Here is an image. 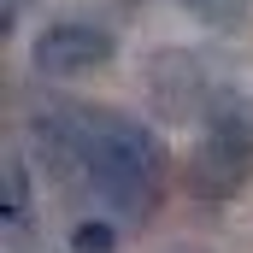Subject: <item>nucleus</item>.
Masks as SVG:
<instances>
[{
  "instance_id": "nucleus-1",
  "label": "nucleus",
  "mask_w": 253,
  "mask_h": 253,
  "mask_svg": "<svg viewBox=\"0 0 253 253\" xmlns=\"http://www.w3.org/2000/svg\"><path fill=\"white\" fill-rule=\"evenodd\" d=\"M153 124L106 100H42L24 112V147L77 212L153 224L177 183V159Z\"/></svg>"
},
{
  "instance_id": "nucleus-2",
  "label": "nucleus",
  "mask_w": 253,
  "mask_h": 253,
  "mask_svg": "<svg viewBox=\"0 0 253 253\" xmlns=\"http://www.w3.org/2000/svg\"><path fill=\"white\" fill-rule=\"evenodd\" d=\"M177 183L200 206H230L253 189V88H230L206 106L194 141L177 165Z\"/></svg>"
},
{
  "instance_id": "nucleus-3",
  "label": "nucleus",
  "mask_w": 253,
  "mask_h": 253,
  "mask_svg": "<svg viewBox=\"0 0 253 253\" xmlns=\"http://www.w3.org/2000/svg\"><path fill=\"white\" fill-rule=\"evenodd\" d=\"M118 59V30L106 18H83V12H59L30 36V71L42 83H77L94 77Z\"/></svg>"
},
{
  "instance_id": "nucleus-4",
  "label": "nucleus",
  "mask_w": 253,
  "mask_h": 253,
  "mask_svg": "<svg viewBox=\"0 0 253 253\" xmlns=\"http://www.w3.org/2000/svg\"><path fill=\"white\" fill-rule=\"evenodd\" d=\"M141 94H147V112L159 124H200L206 106L224 94V83L189 47H153L141 59Z\"/></svg>"
},
{
  "instance_id": "nucleus-5",
  "label": "nucleus",
  "mask_w": 253,
  "mask_h": 253,
  "mask_svg": "<svg viewBox=\"0 0 253 253\" xmlns=\"http://www.w3.org/2000/svg\"><path fill=\"white\" fill-rule=\"evenodd\" d=\"M36 230V159L30 147H6V200H0V236L6 248H24Z\"/></svg>"
},
{
  "instance_id": "nucleus-6",
  "label": "nucleus",
  "mask_w": 253,
  "mask_h": 253,
  "mask_svg": "<svg viewBox=\"0 0 253 253\" xmlns=\"http://www.w3.org/2000/svg\"><path fill=\"white\" fill-rule=\"evenodd\" d=\"M177 12H189L200 30H218V36H236L253 24V0H177Z\"/></svg>"
},
{
  "instance_id": "nucleus-7",
  "label": "nucleus",
  "mask_w": 253,
  "mask_h": 253,
  "mask_svg": "<svg viewBox=\"0 0 253 253\" xmlns=\"http://www.w3.org/2000/svg\"><path fill=\"white\" fill-rule=\"evenodd\" d=\"M118 218H100V212H77L71 224V253H118Z\"/></svg>"
},
{
  "instance_id": "nucleus-8",
  "label": "nucleus",
  "mask_w": 253,
  "mask_h": 253,
  "mask_svg": "<svg viewBox=\"0 0 253 253\" xmlns=\"http://www.w3.org/2000/svg\"><path fill=\"white\" fill-rule=\"evenodd\" d=\"M30 6H36V0H0V36H18V24H24Z\"/></svg>"
},
{
  "instance_id": "nucleus-9",
  "label": "nucleus",
  "mask_w": 253,
  "mask_h": 253,
  "mask_svg": "<svg viewBox=\"0 0 253 253\" xmlns=\"http://www.w3.org/2000/svg\"><path fill=\"white\" fill-rule=\"evenodd\" d=\"M159 253H212V248H200V242H171V248H159Z\"/></svg>"
},
{
  "instance_id": "nucleus-10",
  "label": "nucleus",
  "mask_w": 253,
  "mask_h": 253,
  "mask_svg": "<svg viewBox=\"0 0 253 253\" xmlns=\"http://www.w3.org/2000/svg\"><path fill=\"white\" fill-rule=\"evenodd\" d=\"M65 253H71V248H65Z\"/></svg>"
}]
</instances>
